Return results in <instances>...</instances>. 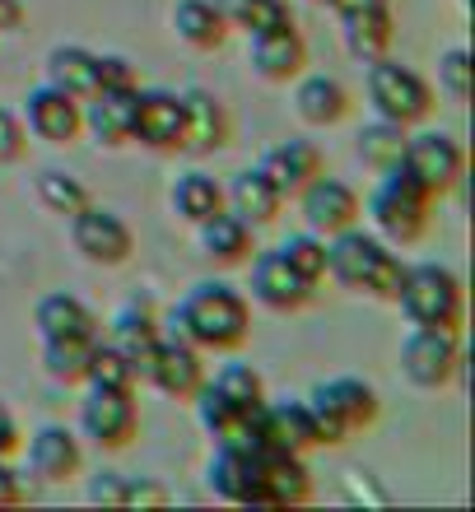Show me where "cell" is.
Wrapping results in <instances>:
<instances>
[{
    "label": "cell",
    "instance_id": "5b68a950",
    "mask_svg": "<svg viewBox=\"0 0 475 512\" xmlns=\"http://www.w3.org/2000/svg\"><path fill=\"white\" fill-rule=\"evenodd\" d=\"M368 103L378 117L396 126H420L434 112V89L420 70L401 66L392 56H378V61H368Z\"/></svg>",
    "mask_w": 475,
    "mask_h": 512
},
{
    "label": "cell",
    "instance_id": "836d02e7",
    "mask_svg": "<svg viewBox=\"0 0 475 512\" xmlns=\"http://www.w3.org/2000/svg\"><path fill=\"white\" fill-rule=\"evenodd\" d=\"M317 391H322L326 401L336 405L340 419H345L354 433L368 429V424L378 419V391L368 387L364 378H331V382H322Z\"/></svg>",
    "mask_w": 475,
    "mask_h": 512
},
{
    "label": "cell",
    "instance_id": "f1b7e54d",
    "mask_svg": "<svg viewBox=\"0 0 475 512\" xmlns=\"http://www.w3.org/2000/svg\"><path fill=\"white\" fill-rule=\"evenodd\" d=\"M47 84L66 89L70 98H89L98 94V52L80 47V42H66V47H52L47 52Z\"/></svg>",
    "mask_w": 475,
    "mask_h": 512
},
{
    "label": "cell",
    "instance_id": "3957f363",
    "mask_svg": "<svg viewBox=\"0 0 475 512\" xmlns=\"http://www.w3.org/2000/svg\"><path fill=\"white\" fill-rule=\"evenodd\" d=\"M396 303L410 317V326H434V331H457L462 336L466 322V289L462 275L438 261H420V266H406L401 275V289H396Z\"/></svg>",
    "mask_w": 475,
    "mask_h": 512
},
{
    "label": "cell",
    "instance_id": "d4e9b609",
    "mask_svg": "<svg viewBox=\"0 0 475 512\" xmlns=\"http://www.w3.org/2000/svg\"><path fill=\"white\" fill-rule=\"evenodd\" d=\"M187 103V145L191 154H215V149L229 145V112L219 103L215 94H205V89H187L182 94Z\"/></svg>",
    "mask_w": 475,
    "mask_h": 512
},
{
    "label": "cell",
    "instance_id": "d590c367",
    "mask_svg": "<svg viewBox=\"0 0 475 512\" xmlns=\"http://www.w3.org/2000/svg\"><path fill=\"white\" fill-rule=\"evenodd\" d=\"M401 149H406V126L387 122V117H378L373 126H364L359 131V159L368 163V168H392V163H401Z\"/></svg>",
    "mask_w": 475,
    "mask_h": 512
},
{
    "label": "cell",
    "instance_id": "b9f144b4",
    "mask_svg": "<svg viewBox=\"0 0 475 512\" xmlns=\"http://www.w3.org/2000/svg\"><path fill=\"white\" fill-rule=\"evenodd\" d=\"M24 154V122L0 108V163H14Z\"/></svg>",
    "mask_w": 475,
    "mask_h": 512
},
{
    "label": "cell",
    "instance_id": "484cf974",
    "mask_svg": "<svg viewBox=\"0 0 475 512\" xmlns=\"http://www.w3.org/2000/svg\"><path fill=\"white\" fill-rule=\"evenodd\" d=\"M196 233H201V252L210 256V261H219V266H243V261H252V224L247 219H238L233 210H219V215H210L205 224H196Z\"/></svg>",
    "mask_w": 475,
    "mask_h": 512
},
{
    "label": "cell",
    "instance_id": "cb8c5ba5",
    "mask_svg": "<svg viewBox=\"0 0 475 512\" xmlns=\"http://www.w3.org/2000/svg\"><path fill=\"white\" fill-rule=\"evenodd\" d=\"M345 24V52L354 61H378V56L392 52V38H396V14L392 5H368V10H354V14H340Z\"/></svg>",
    "mask_w": 475,
    "mask_h": 512
},
{
    "label": "cell",
    "instance_id": "9a60e30c",
    "mask_svg": "<svg viewBox=\"0 0 475 512\" xmlns=\"http://www.w3.org/2000/svg\"><path fill=\"white\" fill-rule=\"evenodd\" d=\"M80 466H84V447L66 424H42V429L28 438V471L38 475V480H47V485L75 480Z\"/></svg>",
    "mask_w": 475,
    "mask_h": 512
},
{
    "label": "cell",
    "instance_id": "5bb4252c",
    "mask_svg": "<svg viewBox=\"0 0 475 512\" xmlns=\"http://www.w3.org/2000/svg\"><path fill=\"white\" fill-rule=\"evenodd\" d=\"M145 382L159 387L163 396H173V401H191V396L205 387L201 350H196L191 340L159 336V350H154V364H150V378Z\"/></svg>",
    "mask_w": 475,
    "mask_h": 512
},
{
    "label": "cell",
    "instance_id": "ab89813d",
    "mask_svg": "<svg viewBox=\"0 0 475 512\" xmlns=\"http://www.w3.org/2000/svg\"><path fill=\"white\" fill-rule=\"evenodd\" d=\"M438 89L452 98V103H466L471 98V52L466 47H448L438 56Z\"/></svg>",
    "mask_w": 475,
    "mask_h": 512
},
{
    "label": "cell",
    "instance_id": "52a82bcc",
    "mask_svg": "<svg viewBox=\"0 0 475 512\" xmlns=\"http://www.w3.org/2000/svg\"><path fill=\"white\" fill-rule=\"evenodd\" d=\"M401 168H406L415 182H420L429 196H443L462 182L466 173V149L457 145V135L448 131H420L406 135V149H401Z\"/></svg>",
    "mask_w": 475,
    "mask_h": 512
},
{
    "label": "cell",
    "instance_id": "8fae6325",
    "mask_svg": "<svg viewBox=\"0 0 475 512\" xmlns=\"http://www.w3.org/2000/svg\"><path fill=\"white\" fill-rule=\"evenodd\" d=\"M299 210H303V224H308L317 238H331V233L359 224V215H364V201H359V191H354L350 182L317 173L313 182L299 191Z\"/></svg>",
    "mask_w": 475,
    "mask_h": 512
},
{
    "label": "cell",
    "instance_id": "2e32d148",
    "mask_svg": "<svg viewBox=\"0 0 475 512\" xmlns=\"http://www.w3.org/2000/svg\"><path fill=\"white\" fill-rule=\"evenodd\" d=\"M252 70H257L266 84H289L308 70V42L294 24H280L271 33H257L252 38Z\"/></svg>",
    "mask_w": 475,
    "mask_h": 512
},
{
    "label": "cell",
    "instance_id": "bcb514c9",
    "mask_svg": "<svg viewBox=\"0 0 475 512\" xmlns=\"http://www.w3.org/2000/svg\"><path fill=\"white\" fill-rule=\"evenodd\" d=\"M19 447H24V433H19L14 415L5 410V401H0V457H14Z\"/></svg>",
    "mask_w": 475,
    "mask_h": 512
},
{
    "label": "cell",
    "instance_id": "f6af8a7d",
    "mask_svg": "<svg viewBox=\"0 0 475 512\" xmlns=\"http://www.w3.org/2000/svg\"><path fill=\"white\" fill-rule=\"evenodd\" d=\"M28 499V485L24 475L10 466V457H0V508H14V503Z\"/></svg>",
    "mask_w": 475,
    "mask_h": 512
},
{
    "label": "cell",
    "instance_id": "e575fe53",
    "mask_svg": "<svg viewBox=\"0 0 475 512\" xmlns=\"http://www.w3.org/2000/svg\"><path fill=\"white\" fill-rule=\"evenodd\" d=\"M205 382H210V387H215L229 405L247 410V415L266 405V378H261V373H257L252 364H224V368L215 373V378H205Z\"/></svg>",
    "mask_w": 475,
    "mask_h": 512
},
{
    "label": "cell",
    "instance_id": "1f68e13d",
    "mask_svg": "<svg viewBox=\"0 0 475 512\" xmlns=\"http://www.w3.org/2000/svg\"><path fill=\"white\" fill-rule=\"evenodd\" d=\"M224 210V187L210 173H182L173 182V215L187 224H205Z\"/></svg>",
    "mask_w": 475,
    "mask_h": 512
},
{
    "label": "cell",
    "instance_id": "9c48e42d",
    "mask_svg": "<svg viewBox=\"0 0 475 512\" xmlns=\"http://www.w3.org/2000/svg\"><path fill=\"white\" fill-rule=\"evenodd\" d=\"M70 243H75V252H80L84 261H94V266H122V261H131V252H136V233H131V224H126L117 210L89 201L84 210L70 215Z\"/></svg>",
    "mask_w": 475,
    "mask_h": 512
},
{
    "label": "cell",
    "instance_id": "277c9868",
    "mask_svg": "<svg viewBox=\"0 0 475 512\" xmlns=\"http://www.w3.org/2000/svg\"><path fill=\"white\" fill-rule=\"evenodd\" d=\"M429 210H434V196H429L401 163L382 168L378 191L368 196V219H373V229H378L382 243L406 247V243H415V238H424Z\"/></svg>",
    "mask_w": 475,
    "mask_h": 512
},
{
    "label": "cell",
    "instance_id": "8d00e7d4",
    "mask_svg": "<svg viewBox=\"0 0 475 512\" xmlns=\"http://www.w3.org/2000/svg\"><path fill=\"white\" fill-rule=\"evenodd\" d=\"M38 201L52 210V215L70 219L75 210H84L89 205V187H84L80 177L61 173V168H42L38 173Z\"/></svg>",
    "mask_w": 475,
    "mask_h": 512
},
{
    "label": "cell",
    "instance_id": "ee69618b",
    "mask_svg": "<svg viewBox=\"0 0 475 512\" xmlns=\"http://www.w3.org/2000/svg\"><path fill=\"white\" fill-rule=\"evenodd\" d=\"M122 489H126V475L98 471L94 485H89V503H112V508H122Z\"/></svg>",
    "mask_w": 475,
    "mask_h": 512
},
{
    "label": "cell",
    "instance_id": "d6a6232c",
    "mask_svg": "<svg viewBox=\"0 0 475 512\" xmlns=\"http://www.w3.org/2000/svg\"><path fill=\"white\" fill-rule=\"evenodd\" d=\"M215 10L224 14V24L247 33V38L271 33V28H280V24H294V14H289L285 0H215Z\"/></svg>",
    "mask_w": 475,
    "mask_h": 512
},
{
    "label": "cell",
    "instance_id": "7bdbcfd3",
    "mask_svg": "<svg viewBox=\"0 0 475 512\" xmlns=\"http://www.w3.org/2000/svg\"><path fill=\"white\" fill-rule=\"evenodd\" d=\"M159 508V503H168V489L154 485V480H126L122 489V508Z\"/></svg>",
    "mask_w": 475,
    "mask_h": 512
},
{
    "label": "cell",
    "instance_id": "8992f818",
    "mask_svg": "<svg viewBox=\"0 0 475 512\" xmlns=\"http://www.w3.org/2000/svg\"><path fill=\"white\" fill-rule=\"evenodd\" d=\"M462 368V340L457 331H434V326H410V336L401 340V373L415 387L438 391L448 387Z\"/></svg>",
    "mask_w": 475,
    "mask_h": 512
},
{
    "label": "cell",
    "instance_id": "f35d334b",
    "mask_svg": "<svg viewBox=\"0 0 475 512\" xmlns=\"http://www.w3.org/2000/svg\"><path fill=\"white\" fill-rule=\"evenodd\" d=\"M275 252L285 256L289 266L299 270L308 284H322V280H326V238H317L313 229H308V233H294V238H285V243L275 247Z\"/></svg>",
    "mask_w": 475,
    "mask_h": 512
},
{
    "label": "cell",
    "instance_id": "ac0fdd59",
    "mask_svg": "<svg viewBox=\"0 0 475 512\" xmlns=\"http://www.w3.org/2000/svg\"><path fill=\"white\" fill-rule=\"evenodd\" d=\"M257 424H261V447L294 452V457H303L308 447H317L308 401H271V396H266V405L257 410Z\"/></svg>",
    "mask_w": 475,
    "mask_h": 512
},
{
    "label": "cell",
    "instance_id": "44dd1931",
    "mask_svg": "<svg viewBox=\"0 0 475 512\" xmlns=\"http://www.w3.org/2000/svg\"><path fill=\"white\" fill-rule=\"evenodd\" d=\"M205 480L215 489V499L243 503V508H266V499H261L257 452H229V447H219L215 461H210V471H205Z\"/></svg>",
    "mask_w": 475,
    "mask_h": 512
},
{
    "label": "cell",
    "instance_id": "4316f807",
    "mask_svg": "<svg viewBox=\"0 0 475 512\" xmlns=\"http://www.w3.org/2000/svg\"><path fill=\"white\" fill-rule=\"evenodd\" d=\"M42 340H70V336H98V317L94 308L75 294H47L33 312Z\"/></svg>",
    "mask_w": 475,
    "mask_h": 512
},
{
    "label": "cell",
    "instance_id": "e0dca14e",
    "mask_svg": "<svg viewBox=\"0 0 475 512\" xmlns=\"http://www.w3.org/2000/svg\"><path fill=\"white\" fill-rule=\"evenodd\" d=\"M257 471H261V499H266V508H299V503L313 499V475H308L303 457H294V452L261 447Z\"/></svg>",
    "mask_w": 475,
    "mask_h": 512
},
{
    "label": "cell",
    "instance_id": "ffe728a7",
    "mask_svg": "<svg viewBox=\"0 0 475 512\" xmlns=\"http://www.w3.org/2000/svg\"><path fill=\"white\" fill-rule=\"evenodd\" d=\"M131 108H136V89H98L80 103L84 131L94 135L103 149L131 145Z\"/></svg>",
    "mask_w": 475,
    "mask_h": 512
},
{
    "label": "cell",
    "instance_id": "30bf717a",
    "mask_svg": "<svg viewBox=\"0 0 475 512\" xmlns=\"http://www.w3.org/2000/svg\"><path fill=\"white\" fill-rule=\"evenodd\" d=\"M80 429L84 438H94L103 452H122L136 443L140 433V410H136V391H98L89 387L80 405Z\"/></svg>",
    "mask_w": 475,
    "mask_h": 512
},
{
    "label": "cell",
    "instance_id": "7dc6e473",
    "mask_svg": "<svg viewBox=\"0 0 475 512\" xmlns=\"http://www.w3.org/2000/svg\"><path fill=\"white\" fill-rule=\"evenodd\" d=\"M24 19V5L19 0H0V28H14Z\"/></svg>",
    "mask_w": 475,
    "mask_h": 512
},
{
    "label": "cell",
    "instance_id": "603a6c76",
    "mask_svg": "<svg viewBox=\"0 0 475 512\" xmlns=\"http://www.w3.org/2000/svg\"><path fill=\"white\" fill-rule=\"evenodd\" d=\"M257 168L271 177L275 187H280V196L289 201V196H299V191L322 173V149H317L313 140H280Z\"/></svg>",
    "mask_w": 475,
    "mask_h": 512
},
{
    "label": "cell",
    "instance_id": "c3c4849f",
    "mask_svg": "<svg viewBox=\"0 0 475 512\" xmlns=\"http://www.w3.org/2000/svg\"><path fill=\"white\" fill-rule=\"evenodd\" d=\"M336 14H354V10H368V5H387V0H326Z\"/></svg>",
    "mask_w": 475,
    "mask_h": 512
},
{
    "label": "cell",
    "instance_id": "74e56055",
    "mask_svg": "<svg viewBox=\"0 0 475 512\" xmlns=\"http://www.w3.org/2000/svg\"><path fill=\"white\" fill-rule=\"evenodd\" d=\"M84 382L98 391H136V373H131V364H126V354L117 350V345H103L98 340L94 345V359H89V373H84Z\"/></svg>",
    "mask_w": 475,
    "mask_h": 512
},
{
    "label": "cell",
    "instance_id": "d6986e66",
    "mask_svg": "<svg viewBox=\"0 0 475 512\" xmlns=\"http://www.w3.org/2000/svg\"><path fill=\"white\" fill-rule=\"evenodd\" d=\"M112 345L126 354V364L136 373V382L150 378L154 350H159V317H154L150 303H126L117 317H112Z\"/></svg>",
    "mask_w": 475,
    "mask_h": 512
},
{
    "label": "cell",
    "instance_id": "7a4b0ae2",
    "mask_svg": "<svg viewBox=\"0 0 475 512\" xmlns=\"http://www.w3.org/2000/svg\"><path fill=\"white\" fill-rule=\"evenodd\" d=\"M326 275L350 289V294H368L382 303H396L406 261L392 252V243H382L378 233H364L359 224L340 229L326 238Z\"/></svg>",
    "mask_w": 475,
    "mask_h": 512
},
{
    "label": "cell",
    "instance_id": "83f0119b",
    "mask_svg": "<svg viewBox=\"0 0 475 512\" xmlns=\"http://www.w3.org/2000/svg\"><path fill=\"white\" fill-rule=\"evenodd\" d=\"M294 112L308 126H336L350 112V89L336 75H299L294 89Z\"/></svg>",
    "mask_w": 475,
    "mask_h": 512
},
{
    "label": "cell",
    "instance_id": "4fadbf2b",
    "mask_svg": "<svg viewBox=\"0 0 475 512\" xmlns=\"http://www.w3.org/2000/svg\"><path fill=\"white\" fill-rule=\"evenodd\" d=\"M317 294V284H308L299 270L289 266L280 252H261L252 261V298L271 312H299L308 308Z\"/></svg>",
    "mask_w": 475,
    "mask_h": 512
},
{
    "label": "cell",
    "instance_id": "4dcf8cb0",
    "mask_svg": "<svg viewBox=\"0 0 475 512\" xmlns=\"http://www.w3.org/2000/svg\"><path fill=\"white\" fill-rule=\"evenodd\" d=\"M98 336H70V340H42V368L47 378L61 382V387H80L84 373H89V359H94Z\"/></svg>",
    "mask_w": 475,
    "mask_h": 512
},
{
    "label": "cell",
    "instance_id": "7c38bea8",
    "mask_svg": "<svg viewBox=\"0 0 475 512\" xmlns=\"http://www.w3.org/2000/svg\"><path fill=\"white\" fill-rule=\"evenodd\" d=\"M24 122H28V131L38 135V140H47V145H70V140H80V131H84L80 98H70L66 89H56V84H38V89L24 98Z\"/></svg>",
    "mask_w": 475,
    "mask_h": 512
},
{
    "label": "cell",
    "instance_id": "60d3db41",
    "mask_svg": "<svg viewBox=\"0 0 475 512\" xmlns=\"http://www.w3.org/2000/svg\"><path fill=\"white\" fill-rule=\"evenodd\" d=\"M98 89H140L136 66L117 52H98Z\"/></svg>",
    "mask_w": 475,
    "mask_h": 512
},
{
    "label": "cell",
    "instance_id": "6da1fadb",
    "mask_svg": "<svg viewBox=\"0 0 475 512\" xmlns=\"http://www.w3.org/2000/svg\"><path fill=\"white\" fill-rule=\"evenodd\" d=\"M159 336L191 340L201 354L205 350L229 354L252 336V308H247V298L229 280H201L191 284L182 294V303L163 317Z\"/></svg>",
    "mask_w": 475,
    "mask_h": 512
},
{
    "label": "cell",
    "instance_id": "f546056e",
    "mask_svg": "<svg viewBox=\"0 0 475 512\" xmlns=\"http://www.w3.org/2000/svg\"><path fill=\"white\" fill-rule=\"evenodd\" d=\"M173 33L196 52H215L224 47L233 28L224 24V14L215 10V0H177L173 5Z\"/></svg>",
    "mask_w": 475,
    "mask_h": 512
},
{
    "label": "cell",
    "instance_id": "ba28073f",
    "mask_svg": "<svg viewBox=\"0 0 475 512\" xmlns=\"http://www.w3.org/2000/svg\"><path fill=\"white\" fill-rule=\"evenodd\" d=\"M131 145H145L154 154H177L187 145V103H182V94H173V89H136Z\"/></svg>",
    "mask_w": 475,
    "mask_h": 512
},
{
    "label": "cell",
    "instance_id": "7402d4cb",
    "mask_svg": "<svg viewBox=\"0 0 475 512\" xmlns=\"http://www.w3.org/2000/svg\"><path fill=\"white\" fill-rule=\"evenodd\" d=\"M224 210H233V215L247 219L252 229H261V224H275V215L285 210V196H280V187H275L261 168H243V173L224 187Z\"/></svg>",
    "mask_w": 475,
    "mask_h": 512
}]
</instances>
